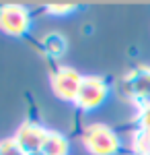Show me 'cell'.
<instances>
[{
    "label": "cell",
    "mask_w": 150,
    "mask_h": 155,
    "mask_svg": "<svg viewBox=\"0 0 150 155\" xmlns=\"http://www.w3.org/2000/svg\"><path fill=\"white\" fill-rule=\"evenodd\" d=\"M82 145L91 155H117L119 153V137L107 124H91L82 132Z\"/></svg>",
    "instance_id": "1"
},
{
    "label": "cell",
    "mask_w": 150,
    "mask_h": 155,
    "mask_svg": "<svg viewBox=\"0 0 150 155\" xmlns=\"http://www.w3.org/2000/svg\"><path fill=\"white\" fill-rule=\"evenodd\" d=\"M82 81H84V77L80 72H76L70 66H60L52 74V91L62 101H74L76 104V97L80 93Z\"/></svg>",
    "instance_id": "2"
},
{
    "label": "cell",
    "mask_w": 150,
    "mask_h": 155,
    "mask_svg": "<svg viewBox=\"0 0 150 155\" xmlns=\"http://www.w3.org/2000/svg\"><path fill=\"white\" fill-rule=\"evenodd\" d=\"M109 95V85L103 77H84L80 87V93L76 97V106L84 110V112H91V110H97L99 106H103V101Z\"/></svg>",
    "instance_id": "3"
},
{
    "label": "cell",
    "mask_w": 150,
    "mask_h": 155,
    "mask_svg": "<svg viewBox=\"0 0 150 155\" xmlns=\"http://www.w3.org/2000/svg\"><path fill=\"white\" fill-rule=\"evenodd\" d=\"M31 17L29 11L21 4H4L0 6V29L12 37H21L29 31Z\"/></svg>",
    "instance_id": "4"
},
{
    "label": "cell",
    "mask_w": 150,
    "mask_h": 155,
    "mask_svg": "<svg viewBox=\"0 0 150 155\" xmlns=\"http://www.w3.org/2000/svg\"><path fill=\"white\" fill-rule=\"evenodd\" d=\"M47 134H49V130H45L43 126H39L35 122H25L23 126L17 130L14 139H17V143L23 147V151L27 155H39L43 151Z\"/></svg>",
    "instance_id": "5"
},
{
    "label": "cell",
    "mask_w": 150,
    "mask_h": 155,
    "mask_svg": "<svg viewBox=\"0 0 150 155\" xmlns=\"http://www.w3.org/2000/svg\"><path fill=\"white\" fill-rule=\"evenodd\" d=\"M68 48V39L62 35V33H47L43 39H41V50L45 52L47 56L52 58H58L62 56Z\"/></svg>",
    "instance_id": "6"
},
{
    "label": "cell",
    "mask_w": 150,
    "mask_h": 155,
    "mask_svg": "<svg viewBox=\"0 0 150 155\" xmlns=\"http://www.w3.org/2000/svg\"><path fill=\"white\" fill-rule=\"evenodd\" d=\"M41 153H45V155H68V139L64 134H60V132L49 130Z\"/></svg>",
    "instance_id": "7"
},
{
    "label": "cell",
    "mask_w": 150,
    "mask_h": 155,
    "mask_svg": "<svg viewBox=\"0 0 150 155\" xmlns=\"http://www.w3.org/2000/svg\"><path fill=\"white\" fill-rule=\"evenodd\" d=\"M0 155H27L23 147L17 143V139H4L0 143Z\"/></svg>",
    "instance_id": "8"
},
{
    "label": "cell",
    "mask_w": 150,
    "mask_h": 155,
    "mask_svg": "<svg viewBox=\"0 0 150 155\" xmlns=\"http://www.w3.org/2000/svg\"><path fill=\"white\" fill-rule=\"evenodd\" d=\"M76 11V6L74 4H52V6H47V12H52V15H58V17H64V15H70V12Z\"/></svg>",
    "instance_id": "9"
}]
</instances>
